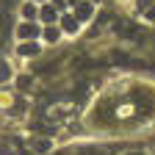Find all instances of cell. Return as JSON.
Here are the masks:
<instances>
[{
	"instance_id": "obj_1",
	"label": "cell",
	"mask_w": 155,
	"mask_h": 155,
	"mask_svg": "<svg viewBox=\"0 0 155 155\" xmlns=\"http://www.w3.org/2000/svg\"><path fill=\"white\" fill-rule=\"evenodd\" d=\"M17 36H19V39H36V36H39V28H36L33 22H22V25L17 28Z\"/></svg>"
},
{
	"instance_id": "obj_2",
	"label": "cell",
	"mask_w": 155,
	"mask_h": 155,
	"mask_svg": "<svg viewBox=\"0 0 155 155\" xmlns=\"http://www.w3.org/2000/svg\"><path fill=\"white\" fill-rule=\"evenodd\" d=\"M75 17H78V22H86V19H91V17H94V6H91V3H78Z\"/></svg>"
},
{
	"instance_id": "obj_14",
	"label": "cell",
	"mask_w": 155,
	"mask_h": 155,
	"mask_svg": "<svg viewBox=\"0 0 155 155\" xmlns=\"http://www.w3.org/2000/svg\"><path fill=\"white\" fill-rule=\"evenodd\" d=\"M69 3H81V0H69Z\"/></svg>"
},
{
	"instance_id": "obj_13",
	"label": "cell",
	"mask_w": 155,
	"mask_h": 155,
	"mask_svg": "<svg viewBox=\"0 0 155 155\" xmlns=\"http://www.w3.org/2000/svg\"><path fill=\"white\" fill-rule=\"evenodd\" d=\"M125 155H144V152H125Z\"/></svg>"
},
{
	"instance_id": "obj_12",
	"label": "cell",
	"mask_w": 155,
	"mask_h": 155,
	"mask_svg": "<svg viewBox=\"0 0 155 155\" xmlns=\"http://www.w3.org/2000/svg\"><path fill=\"white\" fill-rule=\"evenodd\" d=\"M147 17H150V19H155V6L150 8V14H147Z\"/></svg>"
},
{
	"instance_id": "obj_8",
	"label": "cell",
	"mask_w": 155,
	"mask_h": 155,
	"mask_svg": "<svg viewBox=\"0 0 155 155\" xmlns=\"http://www.w3.org/2000/svg\"><path fill=\"white\" fill-rule=\"evenodd\" d=\"M22 17H25V19H33V17H36V6H33V3H25V6H22Z\"/></svg>"
},
{
	"instance_id": "obj_6",
	"label": "cell",
	"mask_w": 155,
	"mask_h": 155,
	"mask_svg": "<svg viewBox=\"0 0 155 155\" xmlns=\"http://www.w3.org/2000/svg\"><path fill=\"white\" fill-rule=\"evenodd\" d=\"M64 31H78V17H64Z\"/></svg>"
},
{
	"instance_id": "obj_10",
	"label": "cell",
	"mask_w": 155,
	"mask_h": 155,
	"mask_svg": "<svg viewBox=\"0 0 155 155\" xmlns=\"http://www.w3.org/2000/svg\"><path fill=\"white\" fill-rule=\"evenodd\" d=\"M81 155H108V152H100V150H83Z\"/></svg>"
},
{
	"instance_id": "obj_3",
	"label": "cell",
	"mask_w": 155,
	"mask_h": 155,
	"mask_svg": "<svg viewBox=\"0 0 155 155\" xmlns=\"http://www.w3.org/2000/svg\"><path fill=\"white\" fill-rule=\"evenodd\" d=\"M19 55H25V58L39 55V45H36V42H25V45H19Z\"/></svg>"
},
{
	"instance_id": "obj_9",
	"label": "cell",
	"mask_w": 155,
	"mask_h": 155,
	"mask_svg": "<svg viewBox=\"0 0 155 155\" xmlns=\"http://www.w3.org/2000/svg\"><path fill=\"white\" fill-rule=\"evenodd\" d=\"M42 19H45V22H53V19H55V8H42Z\"/></svg>"
},
{
	"instance_id": "obj_4",
	"label": "cell",
	"mask_w": 155,
	"mask_h": 155,
	"mask_svg": "<svg viewBox=\"0 0 155 155\" xmlns=\"http://www.w3.org/2000/svg\"><path fill=\"white\" fill-rule=\"evenodd\" d=\"M6 81H11V67L6 61H0V83H6Z\"/></svg>"
},
{
	"instance_id": "obj_7",
	"label": "cell",
	"mask_w": 155,
	"mask_h": 155,
	"mask_svg": "<svg viewBox=\"0 0 155 155\" xmlns=\"http://www.w3.org/2000/svg\"><path fill=\"white\" fill-rule=\"evenodd\" d=\"M31 150H36V152H45V150H50V144H47L45 139H36V141H31Z\"/></svg>"
},
{
	"instance_id": "obj_5",
	"label": "cell",
	"mask_w": 155,
	"mask_h": 155,
	"mask_svg": "<svg viewBox=\"0 0 155 155\" xmlns=\"http://www.w3.org/2000/svg\"><path fill=\"white\" fill-rule=\"evenodd\" d=\"M58 36H61V31H58V28H53V25L45 31V39H47V42H58Z\"/></svg>"
},
{
	"instance_id": "obj_11",
	"label": "cell",
	"mask_w": 155,
	"mask_h": 155,
	"mask_svg": "<svg viewBox=\"0 0 155 155\" xmlns=\"http://www.w3.org/2000/svg\"><path fill=\"white\" fill-rule=\"evenodd\" d=\"M150 3H152V0H139V8H147Z\"/></svg>"
}]
</instances>
